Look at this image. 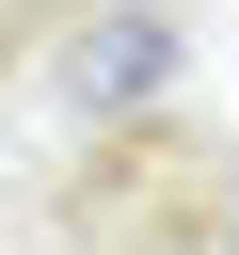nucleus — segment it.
I'll return each mask as SVG.
<instances>
[{"instance_id": "obj_1", "label": "nucleus", "mask_w": 239, "mask_h": 255, "mask_svg": "<svg viewBox=\"0 0 239 255\" xmlns=\"http://www.w3.org/2000/svg\"><path fill=\"white\" fill-rule=\"evenodd\" d=\"M175 64H191V32H175L159 0H112V16H80V32H64L48 96H64V128H143V112L175 96Z\"/></svg>"}]
</instances>
